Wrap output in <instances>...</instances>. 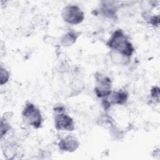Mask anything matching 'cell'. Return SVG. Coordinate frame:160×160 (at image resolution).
<instances>
[{
    "mask_svg": "<svg viewBox=\"0 0 160 160\" xmlns=\"http://www.w3.org/2000/svg\"><path fill=\"white\" fill-rule=\"evenodd\" d=\"M129 98L128 92L122 89L117 91H112L105 98L102 99V106L104 110L107 111L113 105H123L128 101Z\"/></svg>",
    "mask_w": 160,
    "mask_h": 160,
    "instance_id": "cell-6",
    "label": "cell"
},
{
    "mask_svg": "<svg viewBox=\"0 0 160 160\" xmlns=\"http://www.w3.org/2000/svg\"><path fill=\"white\" fill-rule=\"evenodd\" d=\"M151 100L159 104L160 102V89L158 86H153L150 91Z\"/></svg>",
    "mask_w": 160,
    "mask_h": 160,
    "instance_id": "cell-12",
    "label": "cell"
},
{
    "mask_svg": "<svg viewBox=\"0 0 160 160\" xmlns=\"http://www.w3.org/2000/svg\"><path fill=\"white\" fill-rule=\"evenodd\" d=\"M106 46L111 51L117 52L124 56L131 58L135 48L129 37L121 29L114 31L106 42Z\"/></svg>",
    "mask_w": 160,
    "mask_h": 160,
    "instance_id": "cell-1",
    "label": "cell"
},
{
    "mask_svg": "<svg viewBox=\"0 0 160 160\" xmlns=\"http://www.w3.org/2000/svg\"><path fill=\"white\" fill-rule=\"evenodd\" d=\"M22 119L24 123L34 129L42 127L43 118L40 109L33 103L28 102L21 112Z\"/></svg>",
    "mask_w": 160,
    "mask_h": 160,
    "instance_id": "cell-3",
    "label": "cell"
},
{
    "mask_svg": "<svg viewBox=\"0 0 160 160\" xmlns=\"http://www.w3.org/2000/svg\"><path fill=\"white\" fill-rule=\"evenodd\" d=\"M80 142L78 139L73 134H68L61 139L58 142V147L61 151L72 152L79 147Z\"/></svg>",
    "mask_w": 160,
    "mask_h": 160,
    "instance_id": "cell-7",
    "label": "cell"
},
{
    "mask_svg": "<svg viewBox=\"0 0 160 160\" xmlns=\"http://www.w3.org/2000/svg\"><path fill=\"white\" fill-rule=\"evenodd\" d=\"M1 85L2 86L3 84L7 83L9 81V79L10 78V74L9 71L4 68L2 67V66H1Z\"/></svg>",
    "mask_w": 160,
    "mask_h": 160,
    "instance_id": "cell-14",
    "label": "cell"
},
{
    "mask_svg": "<svg viewBox=\"0 0 160 160\" xmlns=\"http://www.w3.org/2000/svg\"><path fill=\"white\" fill-rule=\"evenodd\" d=\"M54 125L56 130L72 131L75 129L73 119L66 112V108L62 104H56L53 108Z\"/></svg>",
    "mask_w": 160,
    "mask_h": 160,
    "instance_id": "cell-2",
    "label": "cell"
},
{
    "mask_svg": "<svg viewBox=\"0 0 160 160\" xmlns=\"http://www.w3.org/2000/svg\"><path fill=\"white\" fill-rule=\"evenodd\" d=\"M99 9V12L104 17L109 19H115L118 11V4L113 1H101Z\"/></svg>",
    "mask_w": 160,
    "mask_h": 160,
    "instance_id": "cell-8",
    "label": "cell"
},
{
    "mask_svg": "<svg viewBox=\"0 0 160 160\" xmlns=\"http://www.w3.org/2000/svg\"><path fill=\"white\" fill-rule=\"evenodd\" d=\"M11 126L10 124L6 120V118H2L1 121V139H2L3 137L7 134V133L10 131Z\"/></svg>",
    "mask_w": 160,
    "mask_h": 160,
    "instance_id": "cell-11",
    "label": "cell"
},
{
    "mask_svg": "<svg viewBox=\"0 0 160 160\" xmlns=\"http://www.w3.org/2000/svg\"><path fill=\"white\" fill-rule=\"evenodd\" d=\"M95 87L94 89L96 96L99 98H105L112 92V81L110 78L96 72L94 74Z\"/></svg>",
    "mask_w": 160,
    "mask_h": 160,
    "instance_id": "cell-5",
    "label": "cell"
},
{
    "mask_svg": "<svg viewBox=\"0 0 160 160\" xmlns=\"http://www.w3.org/2000/svg\"><path fill=\"white\" fill-rule=\"evenodd\" d=\"M62 20L67 24L77 25L84 20V14L81 9L75 4H68L64 6L61 11Z\"/></svg>",
    "mask_w": 160,
    "mask_h": 160,
    "instance_id": "cell-4",
    "label": "cell"
},
{
    "mask_svg": "<svg viewBox=\"0 0 160 160\" xmlns=\"http://www.w3.org/2000/svg\"><path fill=\"white\" fill-rule=\"evenodd\" d=\"M80 36V32L74 30H70L64 34L61 38V44L64 47H69L73 45Z\"/></svg>",
    "mask_w": 160,
    "mask_h": 160,
    "instance_id": "cell-9",
    "label": "cell"
},
{
    "mask_svg": "<svg viewBox=\"0 0 160 160\" xmlns=\"http://www.w3.org/2000/svg\"><path fill=\"white\" fill-rule=\"evenodd\" d=\"M144 14H145L144 19L150 24H151L154 27H158L159 26V15L150 16V15H148L145 13H144Z\"/></svg>",
    "mask_w": 160,
    "mask_h": 160,
    "instance_id": "cell-13",
    "label": "cell"
},
{
    "mask_svg": "<svg viewBox=\"0 0 160 160\" xmlns=\"http://www.w3.org/2000/svg\"><path fill=\"white\" fill-rule=\"evenodd\" d=\"M109 56L111 61L117 65H127L129 62L131 58L123 56L117 52L111 51L109 52Z\"/></svg>",
    "mask_w": 160,
    "mask_h": 160,
    "instance_id": "cell-10",
    "label": "cell"
}]
</instances>
